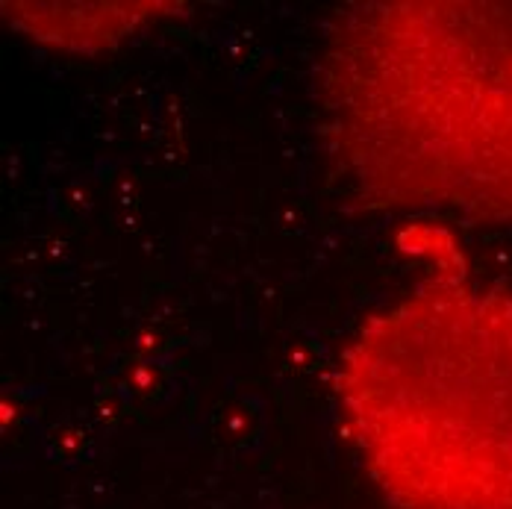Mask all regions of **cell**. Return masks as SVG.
Masks as SVG:
<instances>
[{
	"label": "cell",
	"mask_w": 512,
	"mask_h": 509,
	"mask_svg": "<svg viewBox=\"0 0 512 509\" xmlns=\"http://www.w3.org/2000/svg\"><path fill=\"white\" fill-rule=\"evenodd\" d=\"M401 309L418 389L345 377L362 457L398 509H512V298L445 265Z\"/></svg>",
	"instance_id": "2"
},
{
	"label": "cell",
	"mask_w": 512,
	"mask_h": 509,
	"mask_svg": "<svg viewBox=\"0 0 512 509\" xmlns=\"http://www.w3.org/2000/svg\"><path fill=\"white\" fill-rule=\"evenodd\" d=\"M327 62L333 156L368 204L442 206L512 224V3H371Z\"/></svg>",
	"instance_id": "1"
}]
</instances>
